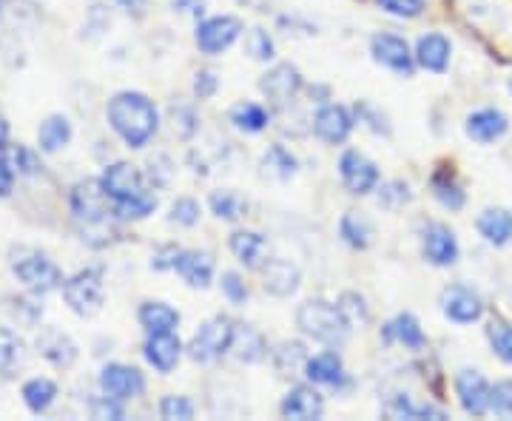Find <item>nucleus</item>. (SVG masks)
Listing matches in <instances>:
<instances>
[{
	"label": "nucleus",
	"instance_id": "f257e3e1",
	"mask_svg": "<svg viewBox=\"0 0 512 421\" xmlns=\"http://www.w3.org/2000/svg\"><path fill=\"white\" fill-rule=\"evenodd\" d=\"M72 217L83 242L92 248L109 245L117 234V205L111 202L100 180H83L72 188Z\"/></svg>",
	"mask_w": 512,
	"mask_h": 421
},
{
	"label": "nucleus",
	"instance_id": "f03ea898",
	"mask_svg": "<svg viewBox=\"0 0 512 421\" xmlns=\"http://www.w3.org/2000/svg\"><path fill=\"white\" fill-rule=\"evenodd\" d=\"M109 123L120 134V140L128 148L148 146V140L160 129L157 106L140 92H120L109 100Z\"/></svg>",
	"mask_w": 512,
	"mask_h": 421
},
{
	"label": "nucleus",
	"instance_id": "7ed1b4c3",
	"mask_svg": "<svg viewBox=\"0 0 512 421\" xmlns=\"http://www.w3.org/2000/svg\"><path fill=\"white\" fill-rule=\"evenodd\" d=\"M100 183L106 188L111 202L117 205V214L126 220H146L154 214L157 197L146 188V177L137 165L131 163H111L106 165Z\"/></svg>",
	"mask_w": 512,
	"mask_h": 421
},
{
	"label": "nucleus",
	"instance_id": "20e7f679",
	"mask_svg": "<svg viewBox=\"0 0 512 421\" xmlns=\"http://www.w3.org/2000/svg\"><path fill=\"white\" fill-rule=\"evenodd\" d=\"M296 325L299 330L319 342V345H328V348H339L345 345L348 339V322L342 319V313L336 305H328L325 299H308L305 305H299L296 311Z\"/></svg>",
	"mask_w": 512,
	"mask_h": 421
},
{
	"label": "nucleus",
	"instance_id": "39448f33",
	"mask_svg": "<svg viewBox=\"0 0 512 421\" xmlns=\"http://www.w3.org/2000/svg\"><path fill=\"white\" fill-rule=\"evenodd\" d=\"M9 265H12V274L18 276L20 282L29 288L32 293H49L63 288V271L57 268L52 259L46 257L43 251L37 248H12L9 254Z\"/></svg>",
	"mask_w": 512,
	"mask_h": 421
},
{
	"label": "nucleus",
	"instance_id": "423d86ee",
	"mask_svg": "<svg viewBox=\"0 0 512 421\" xmlns=\"http://www.w3.org/2000/svg\"><path fill=\"white\" fill-rule=\"evenodd\" d=\"M234 330H237V322L228 319V316H211L208 322H202L197 333L191 336L188 342V356L200 365H211L222 359L231 345H234Z\"/></svg>",
	"mask_w": 512,
	"mask_h": 421
},
{
	"label": "nucleus",
	"instance_id": "0eeeda50",
	"mask_svg": "<svg viewBox=\"0 0 512 421\" xmlns=\"http://www.w3.org/2000/svg\"><path fill=\"white\" fill-rule=\"evenodd\" d=\"M63 299L77 316H94L103 308V274L100 268H86L63 282Z\"/></svg>",
	"mask_w": 512,
	"mask_h": 421
},
{
	"label": "nucleus",
	"instance_id": "6e6552de",
	"mask_svg": "<svg viewBox=\"0 0 512 421\" xmlns=\"http://www.w3.org/2000/svg\"><path fill=\"white\" fill-rule=\"evenodd\" d=\"M242 32H245V23L237 15H217V18L202 20L200 26H197L194 40H197L202 55L217 57L225 49H231L242 37Z\"/></svg>",
	"mask_w": 512,
	"mask_h": 421
},
{
	"label": "nucleus",
	"instance_id": "1a4fd4ad",
	"mask_svg": "<svg viewBox=\"0 0 512 421\" xmlns=\"http://www.w3.org/2000/svg\"><path fill=\"white\" fill-rule=\"evenodd\" d=\"M421 254H424V259H427L430 265H436V268H450V265H456L458 254H461L456 231H453L450 225H444V222H430V225H424V231H421Z\"/></svg>",
	"mask_w": 512,
	"mask_h": 421
},
{
	"label": "nucleus",
	"instance_id": "9d476101",
	"mask_svg": "<svg viewBox=\"0 0 512 421\" xmlns=\"http://www.w3.org/2000/svg\"><path fill=\"white\" fill-rule=\"evenodd\" d=\"M370 55H373V60L379 66L402 74V77H410L413 69H416V55L410 52L407 40L399 35H390V32L373 35V40H370Z\"/></svg>",
	"mask_w": 512,
	"mask_h": 421
},
{
	"label": "nucleus",
	"instance_id": "9b49d317",
	"mask_svg": "<svg viewBox=\"0 0 512 421\" xmlns=\"http://www.w3.org/2000/svg\"><path fill=\"white\" fill-rule=\"evenodd\" d=\"M339 177H342V183H345L350 194L365 197V194L379 188V165L373 163L370 157H365L362 151L350 148L339 160Z\"/></svg>",
	"mask_w": 512,
	"mask_h": 421
},
{
	"label": "nucleus",
	"instance_id": "f8f14e48",
	"mask_svg": "<svg viewBox=\"0 0 512 421\" xmlns=\"http://www.w3.org/2000/svg\"><path fill=\"white\" fill-rule=\"evenodd\" d=\"M259 92L265 94V100H271L274 106H288L296 100V94L302 92V74L293 63H276L274 69L262 74Z\"/></svg>",
	"mask_w": 512,
	"mask_h": 421
},
{
	"label": "nucleus",
	"instance_id": "ddd939ff",
	"mask_svg": "<svg viewBox=\"0 0 512 421\" xmlns=\"http://www.w3.org/2000/svg\"><path fill=\"white\" fill-rule=\"evenodd\" d=\"M100 390L111 396V399H120V402H128V399H137L143 396L146 390V379L137 367L120 365V362H111L100 370Z\"/></svg>",
	"mask_w": 512,
	"mask_h": 421
},
{
	"label": "nucleus",
	"instance_id": "4468645a",
	"mask_svg": "<svg viewBox=\"0 0 512 421\" xmlns=\"http://www.w3.org/2000/svg\"><path fill=\"white\" fill-rule=\"evenodd\" d=\"M441 313L456 325H473L484 316V302L473 288L467 285H450L441 291Z\"/></svg>",
	"mask_w": 512,
	"mask_h": 421
},
{
	"label": "nucleus",
	"instance_id": "2eb2a0df",
	"mask_svg": "<svg viewBox=\"0 0 512 421\" xmlns=\"http://www.w3.org/2000/svg\"><path fill=\"white\" fill-rule=\"evenodd\" d=\"M490 382L478 373V370H458L456 373V396L461 410L467 416H484L490 413Z\"/></svg>",
	"mask_w": 512,
	"mask_h": 421
},
{
	"label": "nucleus",
	"instance_id": "dca6fc26",
	"mask_svg": "<svg viewBox=\"0 0 512 421\" xmlns=\"http://www.w3.org/2000/svg\"><path fill=\"white\" fill-rule=\"evenodd\" d=\"M259 271H262V288L271 296H279V299L293 296L302 285V271H299V265H293L291 259H268L259 265Z\"/></svg>",
	"mask_w": 512,
	"mask_h": 421
},
{
	"label": "nucleus",
	"instance_id": "f3484780",
	"mask_svg": "<svg viewBox=\"0 0 512 421\" xmlns=\"http://www.w3.org/2000/svg\"><path fill=\"white\" fill-rule=\"evenodd\" d=\"M279 413L293 421H316L325 416V399L313 385H296L282 399Z\"/></svg>",
	"mask_w": 512,
	"mask_h": 421
},
{
	"label": "nucleus",
	"instance_id": "a211bd4d",
	"mask_svg": "<svg viewBox=\"0 0 512 421\" xmlns=\"http://www.w3.org/2000/svg\"><path fill=\"white\" fill-rule=\"evenodd\" d=\"M350 131H353V117H350V111L345 106L328 103V106H322V109L316 111V117H313V134L322 143H328V146L345 143L350 137Z\"/></svg>",
	"mask_w": 512,
	"mask_h": 421
},
{
	"label": "nucleus",
	"instance_id": "6ab92c4d",
	"mask_svg": "<svg viewBox=\"0 0 512 421\" xmlns=\"http://www.w3.org/2000/svg\"><path fill=\"white\" fill-rule=\"evenodd\" d=\"M143 353H146V362L154 370L171 373L174 367L180 365V359H183V342H180V336L174 330H168V333H148Z\"/></svg>",
	"mask_w": 512,
	"mask_h": 421
},
{
	"label": "nucleus",
	"instance_id": "aec40b11",
	"mask_svg": "<svg viewBox=\"0 0 512 421\" xmlns=\"http://www.w3.org/2000/svg\"><path fill=\"white\" fill-rule=\"evenodd\" d=\"M464 131H467V137H470L473 143H478V146H490V143H498V140L510 131V120H507L504 111L478 109L467 117Z\"/></svg>",
	"mask_w": 512,
	"mask_h": 421
},
{
	"label": "nucleus",
	"instance_id": "412c9836",
	"mask_svg": "<svg viewBox=\"0 0 512 421\" xmlns=\"http://www.w3.org/2000/svg\"><path fill=\"white\" fill-rule=\"evenodd\" d=\"M35 348L49 365L55 367H72L74 362H77V353H80L77 345H74L72 336L57 328L40 330L35 339Z\"/></svg>",
	"mask_w": 512,
	"mask_h": 421
},
{
	"label": "nucleus",
	"instance_id": "4be33fe9",
	"mask_svg": "<svg viewBox=\"0 0 512 421\" xmlns=\"http://www.w3.org/2000/svg\"><path fill=\"white\" fill-rule=\"evenodd\" d=\"M413 55H416V63H419L421 69H427V72L433 74H444L450 69L453 43L444 35H439V32H427V35L419 37Z\"/></svg>",
	"mask_w": 512,
	"mask_h": 421
},
{
	"label": "nucleus",
	"instance_id": "5701e85b",
	"mask_svg": "<svg viewBox=\"0 0 512 421\" xmlns=\"http://www.w3.org/2000/svg\"><path fill=\"white\" fill-rule=\"evenodd\" d=\"M174 271L183 276L188 288L205 291L214 279V257L208 251H180Z\"/></svg>",
	"mask_w": 512,
	"mask_h": 421
},
{
	"label": "nucleus",
	"instance_id": "b1692460",
	"mask_svg": "<svg viewBox=\"0 0 512 421\" xmlns=\"http://www.w3.org/2000/svg\"><path fill=\"white\" fill-rule=\"evenodd\" d=\"M476 228L487 245L501 248V245H507V242L512 239V214L507 211V208H501V205H495V208H484V211L478 214Z\"/></svg>",
	"mask_w": 512,
	"mask_h": 421
},
{
	"label": "nucleus",
	"instance_id": "393cba45",
	"mask_svg": "<svg viewBox=\"0 0 512 421\" xmlns=\"http://www.w3.org/2000/svg\"><path fill=\"white\" fill-rule=\"evenodd\" d=\"M305 376L311 385H325V387H339L345 382V365H342V356L336 353V348L328 353H319L311 356L308 365H305Z\"/></svg>",
	"mask_w": 512,
	"mask_h": 421
},
{
	"label": "nucleus",
	"instance_id": "a878e982",
	"mask_svg": "<svg viewBox=\"0 0 512 421\" xmlns=\"http://www.w3.org/2000/svg\"><path fill=\"white\" fill-rule=\"evenodd\" d=\"M384 342L390 345V342H399L407 350H421L427 345V336H424V330H421L419 319L413 316V313H399L396 319H390L382 330Z\"/></svg>",
	"mask_w": 512,
	"mask_h": 421
},
{
	"label": "nucleus",
	"instance_id": "bb28decb",
	"mask_svg": "<svg viewBox=\"0 0 512 421\" xmlns=\"http://www.w3.org/2000/svg\"><path fill=\"white\" fill-rule=\"evenodd\" d=\"M228 248H231V254H234L245 268H259L262 259H265L268 239L262 237L259 231H234L231 239H228Z\"/></svg>",
	"mask_w": 512,
	"mask_h": 421
},
{
	"label": "nucleus",
	"instance_id": "cd10ccee",
	"mask_svg": "<svg viewBox=\"0 0 512 421\" xmlns=\"http://www.w3.org/2000/svg\"><path fill=\"white\" fill-rule=\"evenodd\" d=\"M234 356H237L239 362H245V365H259L265 356H268V342H265V336L259 333L251 325H239L234 330Z\"/></svg>",
	"mask_w": 512,
	"mask_h": 421
},
{
	"label": "nucleus",
	"instance_id": "c85d7f7f",
	"mask_svg": "<svg viewBox=\"0 0 512 421\" xmlns=\"http://www.w3.org/2000/svg\"><path fill=\"white\" fill-rule=\"evenodd\" d=\"M137 319L146 333H168V330H177L180 325V313L174 311L168 302H143Z\"/></svg>",
	"mask_w": 512,
	"mask_h": 421
},
{
	"label": "nucleus",
	"instance_id": "c756f323",
	"mask_svg": "<svg viewBox=\"0 0 512 421\" xmlns=\"http://www.w3.org/2000/svg\"><path fill=\"white\" fill-rule=\"evenodd\" d=\"M23 362H26L23 339H20L15 330L0 325V376L3 379H12L20 367H23Z\"/></svg>",
	"mask_w": 512,
	"mask_h": 421
},
{
	"label": "nucleus",
	"instance_id": "7c9ffc66",
	"mask_svg": "<svg viewBox=\"0 0 512 421\" xmlns=\"http://www.w3.org/2000/svg\"><path fill=\"white\" fill-rule=\"evenodd\" d=\"M72 140V123L63 117V114H52L43 120V126L37 131V143H40V151L46 154H55L60 148L69 146Z\"/></svg>",
	"mask_w": 512,
	"mask_h": 421
},
{
	"label": "nucleus",
	"instance_id": "2f4dec72",
	"mask_svg": "<svg viewBox=\"0 0 512 421\" xmlns=\"http://www.w3.org/2000/svg\"><path fill=\"white\" fill-rule=\"evenodd\" d=\"M339 237L345 239L350 248L365 251V248L373 245V225H370V220H367L365 214L348 211V214L339 220Z\"/></svg>",
	"mask_w": 512,
	"mask_h": 421
},
{
	"label": "nucleus",
	"instance_id": "473e14b6",
	"mask_svg": "<svg viewBox=\"0 0 512 421\" xmlns=\"http://www.w3.org/2000/svg\"><path fill=\"white\" fill-rule=\"evenodd\" d=\"M387 416L390 419H410V421H421V419H447V413L441 407H433V404H416L407 393H399L393 402L387 404Z\"/></svg>",
	"mask_w": 512,
	"mask_h": 421
},
{
	"label": "nucleus",
	"instance_id": "72a5a7b5",
	"mask_svg": "<svg viewBox=\"0 0 512 421\" xmlns=\"http://www.w3.org/2000/svg\"><path fill=\"white\" fill-rule=\"evenodd\" d=\"M433 197L447 208V211H461L464 208V202H467V194H464V188L456 180V174H450V171H436L433 174Z\"/></svg>",
	"mask_w": 512,
	"mask_h": 421
},
{
	"label": "nucleus",
	"instance_id": "f704fd0d",
	"mask_svg": "<svg viewBox=\"0 0 512 421\" xmlns=\"http://www.w3.org/2000/svg\"><path fill=\"white\" fill-rule=\"evenodd\" d=\"M20 396H23V402L26 407L32 410V413H46L57 399V385L52 379H29L23 390H20Z\"/></svg>",
	"mask_w": 512,
	"mask_h": 421
},
{
	"label": "nucleus",
	"instance_id": "c9c22d12",
	"mask_svg": "<svg viewBox=\"0 0 512 421\" xmlns=\"http://www.w3.org/2000/svg\"><path fill=\"white\" fill-rule=\"evenodd\" d=\"M336 308L342 313V319L348 322L350 330H362L370 325V305L362 293L345 291L339 299H336Z\"/></svg>",
	"mask_w": 512,
	"mask_h": 421
},
{
	"label": "nucleus",
	"instance_id": "e433bc0d",
	"mask_svg": "<svg viewBox=\"0 0 512 421\" xmlns=\"http://www.w3.org/2000/svg\"><path fill=\"white\" fill-rule=\"evenodd\" d=\"M308 350L302 342H282L279 348L274 350V367L282 373V376H296V373H302L305 365H308Z\"/></svg>",
	"mask_w": 512,
	"mask_h": 421
},
{
	"label": "nucleus",
	"instance_id": "4c0bfd02",
	"mask_svg": "<svg viewBox=\"0 0 512 421\" xmlns=\"http://www.w3.org/2000/svg\"><path fill=\"white\" fill-rule=\"evenodd\" d=\"M211 211H214V217L217 220L225 222H237L245 217V211H248V202L239 197L237 191H231V188H222V191H214L211 194Z\"/></svg>",
	"mask_w": 512,
	"mask_h": 421
},
{
	"label": "nucleus",
	"instance_id": "58836bf2",
	"mask_svg": "<svg viewBox=\"0 0 512 421\" xmlns=\"http://www.w3.org/2000/svg\"><path fill=\"white\" fill-rule=\"evenodd\" d=\"M228 117H231L234 129L245 131V134H259V131L271 123L268 111L262 109L259 103H237V106L231 109V114H228Z\"/></svg>",
	"mask_w": 512,
	"mask_h": 421
},
{
	"label": "nucleus",
	"instance_id": "ea45409f",
	"mask_svg": "<svg viewBox=\"0 0 512 421\" xmlns=\"http://www.w3.org/2000/svg\"><path fill=\"white\" fill-rule=\"evenodd\" d=\"M262 168H265V174H271L274 180H291L293 174H296V168H299V163H296V157H293L291 151L285 146H271L265 154H262Z\"/></svg>",
	"mask_w": 512,
	"mask_h": 421
},
{
	"label": "nucleus",
	"instance_id": "a19ab883",
	"mask_svg": "<svg viewBox=\"0 0 512 421\" xmlns=\"http://www.w3.org/2000/svg\"><path fill=\"white\" fill-rule=\"evenodd\" d=\"M487 342H490V348L493 353L501 359V362H507L512 365V325L510 322H504V319H493L490 325H487Z\"/></svg>",
	"mask_w": 512,
	"mask_h": 421
},
{
	"label": "nucleus",
	"instance_id": "79ce46f5",
	"mask_svg": "<svg viewBox=\"0 0 512 421\" xmlns=\"http://www.w3.org/2000/svg\"><path fill=\"white\" fill-rule=\"evenodd\" d=\"M6 311L12 313L15 319H18L20 325H26V328H32L40 322V316H43V305H37L32 296H6Z\"/></svg>",
	"mask_w": 512,
	"mask_h": 421
},
{
	"label": "nucleus",
	"instance_id": "37998d69",
	"mask_svg": "<svg viewBox=\"0 0 512 421\" xmlns=\"http://www.w3.org/2000/svg\"><path fill=\"white\" fill-rule=\"evenodd\" d=\"M410 200H413V191H410V185L404 183V180H390V183H384L379 188V205H382L384 211H399Z\"/></svg>",
	"mask_w": 512,
	"mask_h": 421
},
{
	"label": "nucleus",
	"instance_id": "c03bdc74",
	"mask_svg": "<svg viewBox=\"0 0 512 421\" xmlns=\"http://www.w3.org/2000/svg\"><path fill=\"white\" fill-rule=\"evenodd\" d=\"M202 217V208L200 202L194 200V197H180V200H174L171 205V214H168V220L177 222V225H183V228H194Z\"/></svg>",
	"mask_w": 512,
	"mask_h": 421
},
{
	"label": "nucleus",
	"instance_id": "a18cd8bd",
	"mask_svg": "<svg viewBox=\"0 0 512 421\" xmlns=\"http://www.w3.org/2000/svg\"><path fill=\"white\" fill-rule=\"evenodd\" d=\"M490 413L501 419L512 416V379H501L490 387Z\"/></svg>",
	"mask_w": 512,
	"mask_h": 421
},
{
	"label": "nucleus",
	"instance_id": "49530a36",
	"mask_svg": "<svg viewBox=\"0 0 512 421\" xmlns=\"http://www.w3.org/2000/svg\"><path fill=\"white\" fill-rule=\"evenodd\" d=\"M160 416L168 421H188L194 419V402L185 396H165L160 402Z\"/></svg>",
	"mask_w": 512,
	"mask_h": 421
},
{
	"label": "nucleus",
	"instance_id": "de8ad7c7",
	"mask_svg": "<svg viewBox=\"0 0 512 421\" xmlns=\"http://www.w3.org/2000/svg\"><path fill=\"white\" fill-rule=\"evenodd\" d=\"M9 163H12V168H15V174H18V177H35L37 171L43 168V165H40V160H37L35 151L26 146L12 148V157H9Z\"/></svg>",
	"mask_w": 512,
	"mask_h": 421
},
{
	"label": "nucleus",
	"instance_id": "09e8293b",
	"mask_svg": "<svg viewBox=\"0 0 512 421\" xmlns=\"http://www.w3.org/2000/svg\"><path fill=\"white\" fill-rule=\"evenodd\" d=\"M248 55L254 57V60H262V63L274 60V40H271V35L265 29H251L248 32Z\"/></svg>",
	"mask_w": 512,
	"mask_h": 421
},
{
	"label": "nucleus",
	"instance_id": "8fccbe9b",
	"mask_svg": "<svg viewBox=\"0 0 512 421\" xmlns=\"http://www.w3.org/2000/svg\"><path fill=\"white\" fill-rule=\"evenodd\" d=\"M171 120H174V131H177V137H183V140H188V137H194L197 134V114H194V109L191 106H171Z\"/></svg>",
	"mask_w": 512,
	"mask_h": 421
},
{
	"label": "nucleus",
	"instance_id": "3c124183",
	"mask_svg": "<svg viewBox=\"0 0 512 421\" xmlns=\"http://www.w3.org/2000/svg\"><path fill=\"white\" fill-rule=\"evenodd\" d=\"M424 3L427 0H379V6H382L387 15L404 20L419 18L421 12H424Z\"/></svg>",
	"mask_w": 512,
	"mask_h": 421
},
{
	"label": "nucleus",
	"instance_id": "603ef678",
	"mask_svg": "<svg viewBox=\"0 0 512 421\" xmlns=\"http://www.w3.org/2000/svg\"><path fill=\"white\" fill-rule=\"evenodd\" d=\"M222 293L231 305H245L248 302V285L242 282V276L237 271H225L220 282Z\"/></svg>",
	"mask_w": 512,
	"mask_h": 421
},
{
	"label": "nucleus",
	"instance_id": "864d4df0",
	"mask_svg": "<svg viewBox=\"0 0 512 421\" xmlns=\"http://www.w3.org/2000/svg\"><path fill=\"white\" fill-rule=\"evenodd\" d=\"M92 416L94 419H114L120 421L126 413H123V402L120 399H111V396H97L92 402Z\"/></svg>",
	"mask_w": 512,
	"mask_h": 421
},
{
	"label": "nucleus",
	"instance_id": "5fc2aeb1",
	"mask_svg": "<svg viewBox=\"0 0 512 421\" xmlns=\"http://www.w3.org/2000/svg\"><path fill=\"white\" fill-rule=\"evenodd\" d=\"M356 117H359V123H365L367 129L376 131V134H390V126H387V120H384L382 111H376L370 103H359L356 106Z\"/></svg>",
	"mask_w": 512,
	"mask_h": 421
},
{
	"label": "nucleus",
	"instance_id": "6e6d98bb",
	"mask_svg": "<svg viewBox=\"0 0 512 421\" xmlns=\"http://www.w3.org/2000/svg\"><path fill=\"white\" fill-rule=\"evenodd\" d=\"M217 89H220V77H217V72H211V69H202V72H197V80H194V94H197L200 100L214 97Z\"/></svg>",
	"mask_w": 512,
	"mask_h": 421
},
{
	"label": "nucleus",
	"instance_id": "4d7b16f0",
	"mask_svg": "<svg viewBox=\"0 0 512 421\" xmlns=\"http://www.w3.org/2000/svg\"><path fill=\"white\" fill-rule=\"evenodd\" d=\"M180 251H183V248H177V245H163V248L154 254V259H151V268H154V271H174Z\"/></svg>",
	"mask_w": 512,
	"mask_h": 421
},
{
	"label": "nucleus",
	"instance_id": "13d9d810",
	"mask_svg": "<svg viewBox=\"0 0 512 421\" xmlns=\"http://www.w3.org/2000/svg\"><path fill=\"white\" fill-rule=\"evenodd\" d=\"M148 165H151V168H157V174H148V177H151V183L157 185V188H163V185L171 183V177H174V165H171L168 157L160 154V157H154Z\"/></svg>",
	"mask_w": 512,
	"mask_h": 421
},
{
	"label": "nucleus",
	"instance_id": "bf43d9fd",
	"mask_svg": "<svg viewBox=\"0 0 512 421\" xmlns=\"http://www.w3.org/2000/svg\"><path fill=\"white\" fill-rule=\"evenodd\" d=\"M12 185H15V168H12V163H6L3 154H0V197H9Z\"/></svg>",
	"mask_w": 512,
	"mask_h": 421
},
{
	"label": "nucleus",
	"instance_id": "052dcab7",
	"mask_svg": "<svg viewBox=\"0 0 512 421\" xmlns=\"http://www.w3.org/2000/svg\"><path fill=\"white\" fill-rule=\"evenodd\" d=\"M171 6H174V12L194 15V18H200L202 12H205V0H174Z\"/></svg>",
	"mask_w": 512,
	"mask_h": 421
},
{
	"label": "nucleus",
	"instance_id": "680f3d73",
	"mask_svg": "<svg viewBox=\"0 0 512 421\" xmlns=\"http://www.w3.org/2000/svg\"><path fill=\"white\" fill-rule=\"evenodd\" d=\"M117 3H120V9H126V15H131V18H143L146 15L148 0H117Z\"/></svg>",
	"mask_w": 512,
	"mask_h": 421
},
{
	"label": "nucleus",
	"instance_id": "e2e57ef3",
	"mask_svg": "<svg viewBox=\"0 0 512 421\" xmlns=\"http://www.w3.org/2000/svg\"><path fill=\"white\" fill-rule=\"evenodd\" d=\"M6 143H9V123L0 117V154L6 151Z\"/></svg>",
	"mask_w": 512,
	"mask_h": 421
},
{
	"label": "nucleus",
	"instance_id": "0e129e2a",
	"mask_svg": "<svg viewBox=\"0 0 512 421\" xmlns=\"http://www.w3.org/2000/svg\"><path fill=\"white\" fill-rule=\"evenodd\" d=\"M510 89H512V80H510Z\"/></svg>",
	"mask_w": 512,
	"mask_h": 421
}]
</instances>
